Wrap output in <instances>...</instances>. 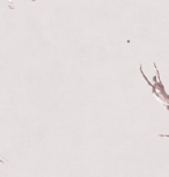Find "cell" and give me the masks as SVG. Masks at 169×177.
Instances as JSON below:
<instances>
[{
    "instance_id": "6da1fadb",
    "label": "cell",
    "mask_w": 169,
    "mask_h": 177,
    "mask_svg": "<svg viewBox=\"0 0 169 177\" xmlns=\"http://www.w3.org/2000/svg\"><path fill=\"white\" fill-rule=\"evenodd\" d=\"M0 162H1V160H0Z\"/></svg>"
}]
</instances>
